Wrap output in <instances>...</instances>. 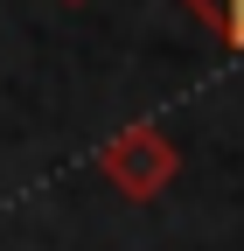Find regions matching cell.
<instances>
[{"label": "cell", "mask_w": 244, "mask_h": 251, "mask_svg": "<svg viewBox=\"0 0 244 251\" xmlns=\"http://www.w3.org/2000/svg\"><path fill=\"white\" fill-rule=\"evenodd\" d=\"M105 175H119L133 196H154V188L174 175V147H168L161 133H126V140L105 153Z\"/></svg>", "instance_id": "cell-1"}, {"label": "cell", "mask_w": 244, "mask_h": 251, "mask_svg": "<svg viewBox=\"0 0 244 251\" xmlns=\"http://www.w3.org/2000/svg\"><path fill=\"white\" fill-rule=\"evenodd\" d=\"M189 7H195L209 28H217L230 49H244V0H189Z\"/></svg>", "instance_id": "cell-2"}]
</instances>
